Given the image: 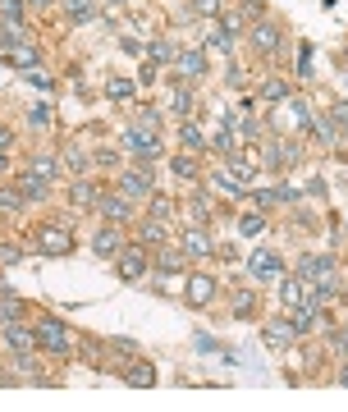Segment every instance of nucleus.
Instances as JSON below:
<instances>
[{"instance_id": "obj_16", "label": "nucleus", "mask_w": 348, "mask_h": 412, "mask_svg": "<svg viewBox=\"0 0 348 412\" xmlns=\"http://www.w3.org/2000/svg\"><path fill=\"white\" fill-rule=\"evenodd\" d=\"M279 37H284V33H279L275 23H257L253 28V46H257L261 55H275L279 51Z\"/></svg>"}, {"instance_id": "obj_51", "label": "nucleus", "mask_w": 348, "mask_h": 412, "mask_svg": "<svg viewBox=\"0 0 348 412\" xmlns=\"http://www.w3.org/2000/svg\"><path fill=\"white\" fill-rule=\"evenodd\" d=\"M248 311H253V293H248V298H234V316H248Z\"/></svg>"}, {"instance_id": "obj_30", "label": "nucleus", "mask_w": 348, "mask_h": 412, "mask_svg": "<svg viewBox=\"0 0 348 412\" xmlns=\"http://www.w3.org/2000/svg\"><path fill=\"white\" fill-rule=\"evenodd\" d=\"M138 243H142V248H147V243H166V224H161V220H142Z\"/></svg>"}, {"instance_id": "obj_40", "label": "nucleus", "mask_w": 348, "mask_h": 412, "mask_svg": "<svg viewBox=\"0 0 348 412\" xmlns=\"http://www.w3.org/2000/svg\"><path fill=\"white\" fill-rule=\"evenodd\" d=\"M23 316V307H18L14 298H0V326H9V321H18Z\"/></svg>"}, {"instance_id": "obj_2", "label": "nucleus", "mask_w": 348, "mask_h": 412, "mask_svg": "<svg viewBox=\"0 0 348 412\" xmlns=\"http://www.w3.org/2000/svg\"><path fill=\"white\" fill-rule=\"evenodd\" d=\"M261 165H266L270 174H284L298 165V147L289 142V137H270L266 147H261Z\"/></svg>"}, {"instance_id": "obj_59", "label": "nucleus", "mask_w": 348, "mask_h": 412, "mask_svg": "<svg viewBox=\"0 0 348 412\" xmlns=\"http://www.w3.org/2000/svg\"><path fill=\"white\" fill-rule=\"evenodd\" d=\"M110 5H133V0H110Z\"/></svg>"}, {"instance_id": "obj_23", "label": "nucleus", "mask_w": 348, "mask_h": 412, "mask_svg": "<svg viewBox=\"0 0 348 412\" xmlns=\"http://www.w3.org/2000/svg\"><path fill=\"white\" fill-rule=\"evenodd\" d=\"M64 9H69V18H74V23H92V18L101 14V9H96L92 0H64Z\"/></svg>"}, {"instance_id": "obj_57", "label": "nucleus", "mask_w": 348, "mask_h": 412, "mask_svg": "<svg viewBox=\"0 0 348 412\" xmlns=\"http://www.w3.org/2000/svg\"><path fill=\"white\" fill-rule=\"evenodd\" d=\"M340 348H344V357H348V330H340Z\"/></svg>"}, {"instance_id": "obj_22", "label": "nucleus", "mask_w": 348, "mask_h": 412, "mask_svg": "<svg viewBox=\"0 0 348 412\" xmlns=\"http://www.w3.org/2000/svg\"><path fill=\"white\" fill-rule=\"evenodd\" d=\"M151 215L147 220H161V224H170V215H174V198H166V193H151Z\"/></svg>"}, {"instance_id": "obj_19", "label": "nucleus", "mask_w": 348, "mask_h": 412, "mask_svg": "<svg viewBox=\"0 0 348 412\" xmlns=\"http://www.w3.org/2000/svg\"><path fill=\"white\" fill-rule=\"evenodd\" d=\"M151 266H156L161 280H166V275H179L183 270V248H161V257L151 261Z\"/></svg>"}, {"instance_id": "obj_4", "label": "nucleus", "mask_w": 348, "mask_h": 412, "mask_svg": "<svg viewBox=\"0 0 348 412\" xmlns=\"http://www.w3.org/2000/svg\"><path fill=\"white\" fill-rule=\"evenodd\" d=\"M115 270H120V280H124V284L142 280V275L151 270V257H147V248H142V243H133V248H120V261H115Z\"/></svg>"}, {"instance_id": "obj_36", "label": "nucleus", "mask_w": 348, "mask_h": 412, "mask_svg": "<svg viewBox=\"0 0 348 412\" xmlns=\"http://www.w3.org/2000/svg\"><path fill=\"white\" fill-rule=\"evenodd\" d=\"M0 206H5V211H23L28 198H23L18 188H0Z\"/></svg>"}, {"instance_id": "obj_25", "label": "nucleus", "mask_w": 348, "mask_h": 412, "mask_svg": "<svg viewBox=\"0 0 348 412\" xmlns=\"http://www.w3.org/2000/svg\"><path fill=\"white\" fill-rule=\"evenodd\" d=\"M307 129H312L316 137H321L325 147H335V142H340V129H335V124L325 120V115H312V124H307Z\"/></svg>"}, {"instance_id": "obj_26", "label": "nucleus", "mask_w": 348, "mask_h": 412, "mask_svg": "<svg viewBox=\"0 0 348 412\" xmlns=\"http://www.w3.org/2000/svg\"><path fill=\"white\" fill-rule=\"evenodd\" d=\"M211 183H216V188L225 193V198H243V183H238L229 170H216V174H211Z\"/></svg>"}, {"instance_id": "obj_37", "label": "nucleus", "mask_w": 348, "mask_h": 412, "mask_svg": "<svg viewBox=\"0 0 348 412\" xmlns=\"http://www.w3.org/2000/svg\"><path fill=\"white\" fill-rule=\"evenodd\" d=\"M69 198H74V206H96L92 183H74V188H69Z\"/></svg>"}, {"instance_id": "obj_1", "label": "nucleus", "mask_w": 348, "mask_h": 412, "mask_svg": "<svg viewBox=\"0 0 348 412\" xmlns=\"http://www.w3.org/2000/svg\"><path fill=\"white\" fill-rule=\"evenodd\" d=\"M69 248H74V234H69V224H60V220H46L42 229H37V252H42V257H69Z\"/></svg>"}, {"instance_id": "obj_5", "label": "nucleus", "mask_w": 348, "mask_h": 412, "mask_svg": "<svg viewBox=\"0 0 348 412\" xmlns=\"http://www.w3.org/2000/svg\"><path fill=\"white\" fill-rule=\"evenodd\" d=\"M37 343H42L46 353H55V357H64V353H69V330H64V321H55V316L37 321Z\"/></svg>"}, {"instance_id": "obj_33", "label": "nucleus", "mask_w": 348, "mask_h": 412, "mask_svg": "<svg viewBox=\"0 0 348 412\" xmlns=\"http://www.w3.org/2000/svg\"><path fill=\"white\" fill-rule=\"evenodd\" d=\"M261 229H266V220H261V211H248L243 220H238V234H243V239H257Z\"/></svg>"}, {"instance_id": "obj_3", "label": "nucleus", "mask_w": 348, "mask_h": 412, "mask_svg": "<svg viewBox=\"0 0 348 412\" xmlns=\"http://www.w3.org/2000/svg\"><path fill=\"white\" fill-rule=\"evenodd\" d=\"M120 193L129 202H147L151 193H156V174L147 170V165H138V170H124L120 174Z\"/></svg>"}, {"instance_id": "obj_58", "label": "nucleus", "mask_w": 348, "mask_h": 412, "mask_svg": "<svg viewBox=\"0 0 348 412\" xmlns=\"http://www.w3.org/2000/svg\"><path fill=\"white\" fill-rule=\"evenodd\" d=\"M9 170V161H5V151H0V174H5Z\"/></svg>"}, {"instance_id": "obj_49", "label": "nucleus", "mask_w": 348, "mask_h": 412, "mask_svg": "<svg viewBox=\"0 0 348 412\" xmlns=\"http://www.w3.org/2000/svg\"><path fill=\"white\" fill-rule=\"evenodd\" d=\"M64 161H69V165H74V170H83V165H87V156L79 151V147H69V151H64Z\"/></svg>"}, {"instance_id": "obj_34", "label": "nucleus", "mask_w": 348, "mask_h": 412, "mask_svg": "<svg viewBox=\"0 0 348 412\" xmlns=\"http://www.w3.org/2000/svg\"><path fill=\"white\" fill-rule=\"evenodd\" d=\"M170 170H174V179H197V161L192 156H174Z\"/></svg>"}, {"instance_id": "obj_31", "label": "nucleus", "mask_w": 348, "mask_h": 412, "mask_svg": "<svg viewBox=\"0 0 348 412\" xmlns=\"http://www.w3.org/2000/svg\"><path fill=\"white\" fill-rule=\"evenodd\" d=\"M129 385H138V389H147V385H156V371L147 367V362H133V371H129Z\"/></svg>"}, {"instance_id": "obj_24", "label": "nucleus", "mask_w": 348, "mask_h": 412, "mask_svg": "<svg viewBox=\"0 0 348 412\" xmlns=\"http://www.w3.org/2000/svg\"><path fill=\"white\" fill-rule=\"evenodd\" d=\"M170 110L179 115V120L192 115V92H188V87H170Z\"/></svg>"}, {"instance_id": "obj_46", "label": "nucleus", "mask_w": 348, "mask_h": 412, "mask_svg": "<svg viewBox=\"0 0 348 412\" xmlns=\"http://www.w3.org/2000/svg\"><path fill=\"white\" fill-rule=\"evenodd\" d=\"M18 257H23V252H18V248H14V243H5V248H0V266H14V261H18Z\"/></svg>"}, {"instance_id": "obj_55", "label": "nucleus", "mask_w": 348, "mask_h": 412, "mask_svg": "<svg viewBox=\"0 0 348 412\" xmlns=\"http://www.w3.org/2000/svg\"><path fill=\"white\" fill-rule=\"evenodd\" d=\"M307 193H312V198H321V202H325V179H312V183H307Z\"/></svg>"}, {"instance_id": "obj_41", "label": "nucleus", "mask_w": 348, "mask_h": 412, "mask_svg": "<svg viewBox=\"0 0 348 412\" xmlns=\"http://www.w3.org/2000/svg\"><path fill=\"white\" fill-rule=\"evenodd\" d=\"M0 14H5L9 23H23V0H0Z\"/></svg>"}, {"instance_id": "obj_53", "label": "nucleus", "mask_w": 348, "mask_h": 412, "mask_svg": "<svg viewBox=\"0 0 348 412\" xmlns=\"http://www.w3.org/2000/svg\"><path fill=\"white\" fill-rule=\"evenodd\" d=\"M238 28H243V18H238V14H229V18H225V33H229V37H238Z\"/></svg>"}, {"instance_id": "obj_50", "label": "nucleus", "mask_w": 348, "mask_h": 412, "mask_svg": "<svg viewBox=\"0 0 348 412\" xmlns=\"http://www.w3.org/2000/svg\"><path fill=\"white\" fill-rule=\"evenodd\" d=\"M124 51H129V55H142V51H147V42H142V37H138V42H133V37H124Z\"/></svg>"}, {"instance_id": "obj_17", "label": "nucleus", "mask_w": 348, "mask_h": 412, "mask_svg": "<svg viewBox=\"0 0 348 412\" xmlns=\"http://www.w3.org/2000/svg\"><path fill=\"white\" fill-rule=\"evenodd\" d=\"M294 339H298L294 321H270V326H266V343H270V348H289Z\"/></svg>"}, {"instance_id": "obj_60", "label": "nucleus", "mask_w": 348, "mask_h": 412, "mask_svg": "<svg viewBox=\"0 0 348 412\" xmlns=\"http://www.w3.org/2000/svg\"><path fill=\"white\" fill-rule=\"evenodd\" d=\"M33 5H51V0H33Z\"/></svg>"}, {"instance_id": "obj_20", "label": "nucleus", "mask_w": 348, "mask_h": 412, "mask_svg": "<svg viewBox=\"0 0 348 412\" xmlns=\"http://www.w3.org/2000/svg\"><path fill=\"white\" fill-rule=\"evenodd\" d=\"M151 60H166V64H174L179 60V42H170V37H151Z\"/></svg>"}, {"instance_id": "obj_9", "label": "nucleus", "mask_w": 348, "mask_h": 412, "mask_svg": "<svg viewBox=\"0 0 348 412\" xmlns=\"http://www.w3.org/2000/svg\"><path fill=\"white\" fill-rule=\"evenodd\" d=\"M253 280H279L284 275V257L279 252H270V248H261V252H253Z\"/></svg>"}, {"instance_id": "obj_45", "label": "nucleus", "mask_w": 348, "mask_h": 412, "mask_svg": "<svg viewBox=\"0 0 348 412\" xmlns=\"http://www.w3.org/2000/svg\"><path fill=\"white\" fill-rule=\"evenodd\" d=\"M298 74L312 78V46H303V51H298Z\"/></svg>"}, {"instance_id": "obj_27", "label": "nucleus", "mask_w": 348, "mask_h": 412, "mask_svg": "<svg viewBox=\"0 0 348 412\" xmlns=\"http://www.w3.org/2000/svg\"><path fill=\"white\" fill-rule=\"evenodd\" d=\"M179 142L188 147V151H207V133H202L197 124H183V129H179Z\"/></svg>"}, {"instance_id": "obj_42", "label": "nucleus", "mask_w": 348, "mask_h": 412, "mask_svg": "<svg viewBox=\"0 0 348 412\" xmlns=\"http://www.w3.org/2000/svg\"><path fill=\"white\" fill-rule=\"evenodd\" d=\"M253 202L257 206H279V188H253Z\"/></svg>"}, {"instance_id": "obj_15", "label": "nucleus", "mask_w": 348, "mask_h": 412, "mask_svg": "<svg viewBox=\"0 0 348 412\" xmlns=\"http://www.w3.org/2000/svg\"><path fill=\"white\" fill-rule=\"evenodd\" d=\"M120 229H115V224H105V229H96V239H92V252L96 257H120Z\"/></svg>"}, {"instance_id": "obj_28", "label": "nucleus", "mask_w": 348, "mask_h": 412, "mask_svg": "<svg viewBox=\"0 0 348 412\" xmlns=\"http://www.w3.org/2000/svg\"><path fill=\"white\" fill-rule=\"evenodd\" d=\"M202 51H234V37H229L225 33V28H211V37H207V42H202Z\"/></svg>"}, {"instance_id": "obj_12", "label": "nucleus", "mask_w": 348, "mask_h": 412, "mask_svg": "<svg viewBox=\"0 0 348 412\" xmlns=\"http://www.w3.org/2000/svg\"><path fill=\"white\" fill-rule=\"evenodd\" d=\"M307 293H312V284H307L303 275H279V302H284L289 311H294L298 302H307Z\"/></svg>"}, {"instance_id": "obj_10", "label": "nucleus", "mask_w": 348, "mask_h": 412, "mask_svg": "<svg viewBox=\"0 0 348 412\" xmlns=\"http://www.w3.org/2000/svg\"><path fill=\"white\" fill-rule=\"evenodd\" d=\"M183 257H211L216 252V243H211V234H207V224H188V234H183Z\"/></svg>"}, {"instance_id": "obj_54", "label": "nucleus", "mask_w": 348, "mask_h": 412, "mask_svg": "<svg viewBox=\"0 0 348 412\" xmlns=\"http://www.w3.org/2000/svg\"><path fill=\"white\" fill-rule=\"evenodd\" d=\"M279 202H289V206H294V202H298V188H289V183H279Z\"/></svg>"}, {"instance_id": "obj_7", "label": "nucleus", "mask_w": 348, "mask_h": 412, "mask_svg": "<svg viewBox=\"0 0 348 412\" xmlns=\"http://www.w3.org/2000/svg\"><path fill=\"white\" fill-rule=\"evenodd\" d=\"M124 151L129 156H138L142 165H151L161 156V142H156V133H142V129H129L124 133Z\"/></svg>"}, {"instance_id": "obj_48", "label": "nucleus", "mask_w": 348, "mask_h": 412, "mask_svg": "<svg viewBox=\"0 0 348 412\" xmlns=\"http://www.w3.org/2000/svg\"><path fill=\"white\" fill-rule=\"evenodd\" d=\"M192 9L197 14H220V0H192Z\"/></svg>"}, {"instance_id": "obj_47", "label": "nucleus", "mask_w": 348, "mask_h": 412, "mask_svg": "<svg viewBox=\"0 0 348 412\" xmlns=\"http://www.w3.org/2000/svg\"><path fill=\"white\" fill-rule=\"evenodd\" d=\"M92 161H96V165H101V170H115V165H120V156H115V151H96V156H92Z\"/></svg>"}, {"instance_id": "obj_29", "label": "nucleus", "mask_w": 348, "mask_h": 412, "mask_svg": "<svg viewBox=\"0 0 348 412\" xmlns=\"http://www.w3.org/2000/svg\"><path fill=\"white\" fill-rule=\"evenodd\" d=\"M133 129L156 133V129H161V110H156V105H138V124H133Z\"/></svg>"}, {"instance_id": "obj_44", "label": "nucleus", "mask_w": 348, "mask_h": 412, "mask_svg": "<svg viewBox=\"0 0 348 412\" xmlns=\"http://www.w3.org/2000/svg\"><path fill=\"white\" fill-rule=\"evenodd\" d=\"M216 151H220V156L234 151V129H220V133H216Z\"/></svg>"}, {"instance_id": "obj_13", "label": "nucleus", "mask_w": 348, "mask_h": 412, "mask_svg": "<svg viewBox=\"0 0 348 412\" xmlns=\"http://www.w3.org/2000/svg\"><path fill=\"white\" fill-rule=\"evenodd\" d=\"M0 339H5V343H9V348H14V353H28V348H33V343H37V330H28L23 321H9V326L0 330Z\"/></svg>"}, {"instance_id": "obj_14", "label": "nucleus", "mask_w": 348, "mask_h": 412, "mask_svg": "<svg viewBox=\"0 0 348 412\" xmlns=\"http://www.w3.org/2000/svg\"><path fill=\"white\" fill-rule=\"evenodd\" d=\"M174 69H179V78H202L207 74V51H179V60H174Z\"/></svg>"}, {"instance_id": "obj_35", "label": "nucleus", "mask_w": 348, "mask_h": 412, "mask_svg": "<svg viewBox=\"0 0 348 412\" xmlns=\"http://www.w3.org/2000/svg\"><path fill=\"white\" fill-rule=\"evenodd\" d=\"M28 170H33L37 179H46V183L55 179V161H51V156H33V161H28Z\"/></svg>"}, {"instance_id": "obj_21", "label": "nucleus", "mask_w": 348, "mask_h": 412, "mask_svg": "<svg viewBox=\"0 0 348 412\" xmlns=\"http://www.w3.org/2000/svg\"><path fill=\"white\" fill-rule=\"evenodd\" d=\"M18 193H23L28 202H37V198H46V179H37L33 170H23L18 174Z\"/></svg>"}, {"instance_id": "obj_32", "label": "nucleus", "mask_w": 348, "mask_h": 412, "mask_svg": "<svg viewBox=\"0 0 348 412\" xmlns=\"http://www.w3.org/2000/svg\"><path fill=\"white\" fill-rule=\"evenodd\" d=\"M261 96H266V101H289V96H294V92H289V83H284V78H270V83L266 87H261Z\"/></svg>"}, {"instance_id": "obj_56", "label": "nucleus", "mask_w": 348, "mask_h": 412, "mask_svg": "<svg viewBox=\"0 0 348 412\" xmlns=\"http://www.w3.org/2000/svg\"><path fill=\"white\" fill-rule=\"evenodd\" d=\"M9 142H14V137H9V129H0V151H9Z\"/></svg>"}, {"instance_id": "obj_38", "label": "nucleus", "mask_w": 348, "mask_h": 412, "mask_svg": "<svg viewBox=\"0 0 348 412\" xmlns=\"http://www.w3.org/2000/svg\"><path fill=\"white\" fill-rule=\"evenodd\" d=\"M105 92H110L115 101H124V96H133V78H110V83H105Z\"/></svg>"}, {"instance_id": "obj_6", "label": "nucleus", "mask_w": 348, "mask_h": 412, "mask_svg": "<svg viewBox=\"0 0 348 412\" xmlns=\"http://www.w3.org/2000/svg\"><path fill=\"white\" fill-rule=\"evenodd\" d=\"M96 215H105L110 224H129L133 220V202L124 193H96Z\"/></svg>"}, {"instance_id": "obj_8", "label": "nucleus", "mask_w": 348, "mask_h": 412, "mask_svg": "<svg viewBox=\"0 0 348 412\" xmlns=\"http://www.w3.org/2000/svg\"><path fill=\"white\" fill-rule=\"evenodd\" d=\"M220 293V284L211 280V275H188V289H183V302L188 307H207L211 298Z\"/></svg>"}, {"instance_id": "obj_18", "label": "nucleus", "mask_w": 348, "mask_h": 412, "mask_svg": "<svg viewBox=\"0 0 348 412\" xmlns=\"http://www.w3.org/2000/svg\"><path fill=\"white\" fill-rule=\"evenodd\" d=\"M188 224H211V193H207V188L192 193V202H188Z\"/></svg>"}, {"instance_id": "obj_39", "label": "nucleus", "mask_w": 348, "mask_h": 412, "mask_svg": "<svg viewBox=\"0 0 348 412\" xmlns=\"http://www.w3.org/2000/svg\"><path fill=\"white\" fill-rule=\"evenodd\" d=\"M229 170H234V174H238V179H248V183H253V179H257V170H253V165H248V161H243V156H234V151H229Z\"/></svg>"}, {"instance_id": "obj_43", "label": "nucleus", "mask_w": 348, "mask_h": 412, "mask_svg": "<svg viewBox=\"0 0 348 412\" xmlns=\"http://www.w3.org/2000/svg\"><path fill=\"white\" fill-rule=\"evenodd\" d=\"M28 124H33V129H46V124H51V105H33Z\"/></svg>"}, {"instance_id": "obj_52", "label": "nucleus", "mask_w": 348, "mask_h": 412, "mask_svg": "<svg viewBox=\"0 0 348 412\" xmlns=\"http://www.w3.org/2000/svg\"><path fill=\"white\" fill-rule=\"evenodd\" d=\"M138 83H156V64H142L138 69Z\"/></svg>"}, {"instance_id": "obj_11", "label": "nucleus", "mask_w": 348, "mask_h": 412, "mask_svg": "<svg viewBox=\"0 0 348 412\" xmlns=\"http://www.w3.org/2000/svg\"><path fill=\"white\" fill-rule=\"evenodd\" d=\"M298 275H303V280H325V275H335V257L330 252H307L303 261H298Z\"/></svg>"}]
</instances>
